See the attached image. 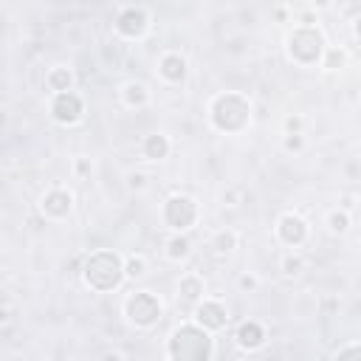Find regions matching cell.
Here are the masks:
<instances>
[{"label":"cell","mask_w":361,"mask_h":361,"mask_svg":"<svg viewBox=\"0 0 361 361\" xmlns=\"http://www.w3.org/2000/svg\"><path fill=\"white\" fill-rule=\"evenodd\" d=\"M212 355H214L212 333L195 322L175 327L166 341V358H172V361H206Z\"/></svg>","instance_id":"obj_1"},{"label":"cell","mask_w":361,"mask_h":361,"mask_svg":"<svg viewBox=\"0 0 361 361\" xmlns=\"http://www.w3.org/2000/svg\"><path fill=\"white\" fill-rule=\"evenodd\" d=\"M209 121L220 133H240L251 124V102L243 93H217L209 102Z\"/></svg>","instance_id":"obj_2"},{"label":"cell","mask_w":361,"mask_h":361,"mask_svg":"<svg viewBox=\"0 0 361 361\" xmlns=\"http://www.w3.org/2000/svg\"><path fill=\"white\" fill-rule=\"evenodd\" d=\"M82 279L93 290H113L124 282V257L118 251H93L82 265Z\"/></svg>","instance_id":"obj_3"},{"label":"cell","mask_w":361,"mask_h":361,"mask_svg":"<svg viewBox=\"0 0 361 361\" xmlns=\"http://www.w3.org/2000/svg\"><path fill=\"white\" fill-rule=\"evenodd\" d=\"M285 48H288V59L296 62V65H319L327 42H324V34L316 28V25H296L288 39H285Z\"/></svg>","instance_id":"obj_4"},{"label":"cell","mask_w":361,"mask_h":361,"mask_svg":"<svg viewBox=\"0 0 361 361\" xmlns=\"http://www.w3.org/2000/svg\"><path fill=\"white\" fill-rule=\"evenodd\" d=\"M121 310H124V319L135 330H152L164 319V302L152 290H135V293H130L124 299Z\"/></svg>","instance_id":"obj_5"},{"label":"cell","mask_w":361,"mask_h":361,"mask_svg":"<svg viewBox=\"0 0 361 361\" xmlns=\"http://www.w3.org/2000/svg\"><path fill=\"white\" fill-rule=\"evenodd\" d=\"M197 214H200L197 203L189 195H180V192L169 195L161 206V217H164L169 231H189L197 223Z\"/></svg>","instance_id":"obj_6"},{"label":"cell","mask_w":361,"mask_h":361,"mask_svg":"<svg viewBox=\"0 0 361 361\" xmlns=\"http://www.w3.org/2000/svg\"><path fill=\"white\" fill-rule=\"evenodd\" d=\"M51 118L62 127H73L82 121L85 116V99L76 93V90H59V93H51Z\"/></svg>","instance_id":"obj_7"},{"label":"cell","mask_w":361,"mask_h":361,"mask_svg":"<svg viewBox=\"0 0 361 361\" xmlns=\"http://www.w3.org/2000/svg\"><path fill=\"white\" fill-rule=\"evenodd\" d=\"M149 25H152L149 11L141 6H124L113 20V28L121 39H144L149 34Z\"/></svg>","instance_id":"obj_8"},{"label":"cell","mask_w":361,"mask_h":361,"mask_svg":"<svg viewBox=\"0 0 361 361\" xmlns=\"http://www.w3.org/2000/svg\"><path fill=\"white\" fill-rule=\"evenodd\" d=\"M192 322L200 324L203 330L209 333H217L228 324V307L220 302V299H212V296H203L200 302L192 305Z\"/></svg>","instance_id":"obj_9"},{"label":"cell","mask_w":361,"mask_h":361,"mask_svg":"<svg viewBox=\"0 0 361 361\" xmlns=\"http://www.w3.org/2000/svg\"><path fill=\"white\" fill-rule=\"evenodd\" d=\"M274 234H276V240H279L282 245L299 248V245H305V240H307V234H310V226H307V220H305L302 214L285 212V214H279Z\"/></svg>","instance_id":"obj_10"},{"label":"cell","mask_w":361,"mask_h":361,"mask_svg":"<svg viewBox=\"0 0 361 361\" xmlns=\"http://www.w3.org/2000/svg\"><path fill=\"white\" fill-rule=\"evenodd\" d=\"M39 212H42L45 220H65V217H71V212H73V195H71L65 186H54V189H48V192L42 195Z\"/></svg>","instance_id":"obj_11"},{"label":"cell","mask_w":361,"mask_h":361,"mask_svg":"<svg viewBox=\"0 0 361 361\" xmlns=\"http://www.w3.org/2000/svg\"><path fill=\"white\" fill-rule=\"evenodd\" d=\"M158 76L166 82V85H180L186 76H189V62L183 54L178 51H164L161 59H158Z\"/></svg>","instance_id":"obj_12"},{"label":"cell","mask_w":361,"mask_h":361,"mask_svg":"<svg viewBox=\"0 0 361 361\" xmlns=\"http://www.w3.org/2000/svg\"><path fill=\"white\" fill-rule=\"evenodd\" d=\"M265 338H268V333H265L262 322H257V319L243 322V324L237 327V333H234L237 347L245 350V353H257V350H262V347H265Z\"/></svg>","instance_id":"obj_13"},{"label":"cell","mask_w":361,"mask_h":361,"mask_svg":"<svg viewBox=\"0 0 361 361\" xmlns=\"http://www.w3.org/2000/svg\"><path fill=\"white\" fill-rule=\"evenodd\" d=\"M203 296H206V282H203L200 274L189 271V274H183V276L178 279V302L195 305V302H200Z\"/></svg>","instance_id":"obj_14"},{"label":"cell","mask_w":361,"mask_h":361,"mask_svg":"<svg viewBox=\"0 0 361 361\" xmlns=\"http://www.w3.org/2000/svg\"><path fill=\"white\" fill-rule=\"evenodd\" d=\"M172 152V141L166 133H149L141 141V158L144 161H164Z\"/></svg>","instance_id":"obj_15"},{"label":"cell","mask_w":361,"mask_h":361,"mask_svg":"<svg viewBox=\"0 0 361 361\" xmlns=\"http://www.w3.org/2000/svg\"><path fill=\"white\" fill-rule=\"evenodd\" d=\"M118 96H121V104L130 107V110H141V107L149 104V87L144 82H138V79L124 82L121 90H118Z\"/></svg>","instance_id":"obj_16"},{"label":"cell","mask_w":361,"mask_h":361,"mask_svg":"<svg viewBox=\"0 0 361 361\" xmlns=\"http://www.w3.org/2000/svg\"><path fill=\"white\" fill-rule=\"evenodd\" d=\"M164 254H166V259H172V262L189 259V254H192V240L186 237V231H172L169 240L164 243Z\"/></svg>","instance_id":"obj_17"},{"label":"cell","mask_w":361,"mask_h":361,"mask_svg":"<svg viewBox=\"0 0 361 361\" xmlns=\"http://www.w3.org/2000/svg\"><path fill=\"white\" fill-rule=\"evenodd\" d=\"M73 82H76V76H73V71L65 68V65H54V68L45 73V87H48V93L73 90Z\"/></svg>","instance_id":"obj_18"},{"label":"cell","mask_w":361,"mask_h":361,"mask_svg":"<svg viewBox=\"0 0 361 361\" xmlns=\"http://www.w3.org/2000/svg\"><path fill=\"white\" fill-rule=\"evenodd\" d=\"M237 243H240V234L234 231V228H217L214 234H212V240H209V248L217 254V257H228L234 248H237Z\"/></svg>","instance_id":"obj_19"},{"label":"cell","mask_w":361,"mask_h":361,"mask_svg":"<svg viewBox=\"0 0 361 361\" xmlns=\"http://www.w3.org/2000/svg\"><path fill=\"white\" fill-rule=\"evenodd\" d=\"M147 271H149V262H147V257L144 254H130V257H124V279H144L147 276Z\"/></svg>","instance_id":"obj_20"},{"label":"cell","mask_w":361,"mask_h":361,"mask_svg":"<svg viewBox=\"0 0 361 361\" xmlns=\"http://www.w3.org/2000/svg\"><path fill=\"white\" fill-rule=\"evenodd\" d=\"M279 271H282V276L285 279H293V276H299L302 271H305V257L296 251V248H290L282 259H279Z\"/></svg>","instance_id":"obj_21"},{"label":"cell","mask_w":361,"mask_h":361,"mask_svg":"<svg viewBox=\"0 0 361 361\" xmlns=\"http://www.w3.org/2000/svg\"><path fill=\"white\" fill-rule=\"evenodd\" d=\"M324 226H327V231H330V234H347V231H350V226H353V217H350V212H347V209H333V212L327 214Z\"/></svg>","instance_id":"obj_22"},{"label":"cell","mask_w":361,"mask_h":361,"mask_svg":"<svg viewBox=\"0 0 361 361\" xmlns=\"http://www.w3.org/2000/svg\"><path fill=\"white\" fill-rule=\"evenodd\" d=\"M319 65L324 68V71H341L344 65H347V51L344 48H324V54H322V59H319Z\"/></svg>","instance_id":"obj_23"},{"label":"cell","mask_w":361,"mask_h":361,"mask_svg":"<svg viewBox=\"0 0 361 361\" xmlns=\"http://www.w3.org/2000/svg\"><path fill=\"white\" fill-rule=\"evenodd\" d=\"M305 144H307V141H305L302 133H285V135H282V149H285V152H302Z\"/></svg>","instance_id":"obj_24"},{"label":"cell","mask_w":361,"mask_h":361,"mask_svg":"<svg viewBox=\"0 0 361 361\" xmlns=\"http://www.w3.org/2000/svg\"><path fill=\"white\" fill-rule=\"evenodd\" d=\"M237 288L245 290V293H254V290L259 288V276H257V274H240V276H237Z\"/></svg>","instance_id":"obj_25"},{"label":"cell","mask_w":361,"mask_h":361,"mask_svg":"<svg viewBox=\"0 0 361 361\" xmlns=\"http://www.w3.org/2000/svg\"><path fill=\"white\" fill-rule=\"evenodd\" d=\"M333 355H336V358H358V355H361V344H358V341H350L347 347H338Z\"/></svg>","instance_id":"obj_26"},{"label":"cell","mask_w":361,"mask_h":361,"mask_svg":"<svg viewBox=\"0 0 361 361\" xmlns=\"http://www.w3.org/2000/svg\"><path fill=\"white\" fill-rule=\"evenodd\" d=\"M127 186L135 189V192H144L147 189V175L144 172H130L127 175Z\"/></svg>","instance_id":"obj_27"},{"label":"cell","mask_w":361,"mask_h":361,"mask_svg":"<svg viewBox=\"0 0 361 361\" xmlns=\"http://www.w3.org/2000/svg\"><path fill=\"white\" fill-rule=\"evenodd\" d=\"M73 172H76V178H87V175L93 172L90 158H76V161H73Z\"/></svg>","instance_id":"obj_28"},{"label":"cell","mask_w":361,"mask_h":361,"mask_svg":"<svg viewBox=\"0 0 361 361\" xmlns=\"http://www.w3.org/2000/svg\"><path fill=\"white\" fill-rule=\"evenodd\" d=\"M285 133H302V118L299 116H288L285 118Z\"/></svg>","instance_id":"obj_29"},{"label":"cell","mask_w":361,"mask_h":361,"mask_svg":"<svg viewBox=\"0 0 361 361\" xmlns=\"http://www.w3.org/2000/svg\"><path fill=\"white\" fill-rule=\"evenodd\" d=\"M307 6H310V11H327V8H333V0H307Z\"/></svg>","instance_id":"obj_30"},{"label":"cell","mask_w":361,"mask_h":361,"mask_svg":"<svg viewBox=\"0 0 361 361\" xmlns=\"http://www.w3.org/2000/svg\"><path fill=\"white\" fill-rule=\"evenodd\" d=\"M296 23H299V25H316V11H305V14H299Z\"/></svg>","instance_id":"obj_31"}]
</instances>
